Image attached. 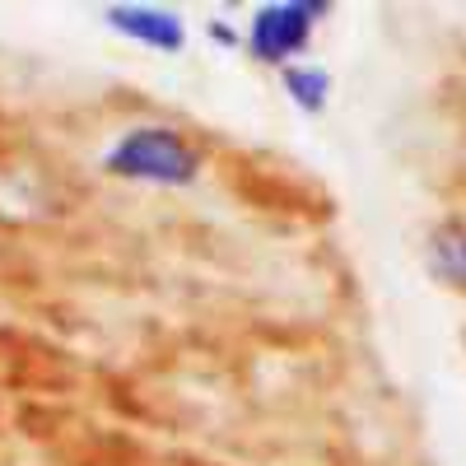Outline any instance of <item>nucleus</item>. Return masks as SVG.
<instances>
[{
    "label": "nucleus",
    "instance_id": "6",
    "mask_svg": "<svg viewBox=\"0 0 466 466\" xmlns=\"http://www.w3.org/2000/svg\"><path fill=\"white\" fill-rule=\"evenodd\" d=\"M210 37H219V43H233V28H228V24H215V19H210Z\"/></svg>",
    "mask_w": 466,
    "mask_h": 466
},
{
    "label": "nucleus",
    "instance_id": "2",
    "mask_svg": "<svg viewBox=\"0 0 466 466\" xmlns=\"http://www.w3.org/2000/svg\"><path fill=\"white\" fill-rule=\"evenodd\" d=\"M322 15H327V5H318V0H276V5H261L248 28L252 56L266 66H289V56H299L308 47V37H313Z\"/></svg>",
    "mask_w": 466,
    "mask_h": 466
},
{
    "label": "nucleus",
    "instance_id": "3",
    "mask_svg": "<svg viewBox=\"0 0 466 466\" xmlns=\"http://www.w3.org/2000/svg\"><path fill=\"white\" fill-rule=\"evenodd\" d=\"M107 28L131 37L140 47H154V52H182L187 47V28L173 10H159V5H107L103 10Z\"/></svg>",
    "mask_w": 466,
    "mask_h": 466
},
{
    "label": "nucleus",
    "instance_id": "4",
    "mask_svg": "<svg viewBox=\"0 0 466 466\" xmlns=\"http://www.w3.org/2000/svg\"><path fill=\"white\" fill-rule=\"evenodd\" d=\"M424 257H430V270L466 294V224H439L430 233V248H424Z\"/></svg>",
    "mask_w": 466,
    "mask_h": 466
},
{
    "label": "nucleus",
    "instance_id": "5",
    "mask_svg": "<svg viewBox=\"0 0 466 466\" xmlns=\"http://www.w3.org/2000/svg\"><path fill=\"white\" fill-rule=\"evenodd\" d=\"M285 94L303 107V112H322L331 98V75L318 66H285Z\"/></svg>",
    "mask_w": 466,
    "mask_h": 466
},
{
    "label": "nucleus",
    "instance_id": "1",
    "mask_svg": "<svg viewBox=\"0 0 466 466\" xmlns=\"http://www.w3.org/2000/svg\"><path fill=\"white\" fill-rule=\"evenodd\" d=\"M103 168L127 182H149V187H187L201 173V154L191 149L177 131L168 127H136L107 149Z\"/></svg>",
    "mask_w": 466,
    "mask_h": 466
}]
</instances>
